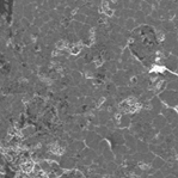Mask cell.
Masks as SVG:
<instances>
[{
  "mask_svg": "<svg viewBox=\"0 0 178 178\" xmlns=\"http://www.w3.org/2000/svg\"><path fill=\"white\" fill-rule=\"evenodd\" d=\"M165 165H166V163H165V160L161 157H155L154 160H153V163H152V167L154 170H161Z\"/></svg>",
  "mask_w": 178,
  "mask_h": 178,
  "instance_id": "1",
  "label": "cell"
}]
</instances>
